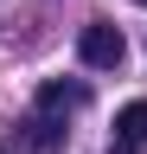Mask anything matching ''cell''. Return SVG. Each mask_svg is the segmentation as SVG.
I'll use <instances>...</instances> for the list:
<instances>
[{"label":"cell","instance_id":"cell-1","mask_svg":"<svg viewBox=\"0 0 147 154\" xmlns=\"http://www.w3.org/2000/svg\"><path fill=\"white\" fill-rule=\"evenodd\" d=\"M77 58H83L90 71H115L122 58H128V38L109 26V19H90V26L77 32Z\"/></svg>","mask_w":147,"mask_h":154},{"label":"cell","instance_id":"cell-2","mask_svg":"<svg viewBox=\"0 0 147 154\" xmlns=\"http://www.w3.org/2000/svg\"><path fill=\"white\" fill-rule=\"evenodd\" d=\"M115 141H122V148H134V154L147 148V96H134V103H122V109H115Z\"/></svg>","mask_w":147,"mask_h":154},{"label":"cell","instance_id":"cell-3","mask_svg":"<svg viewBox=\"0 0 147 154\" xmlns=\"http://www.w3.org/2000/svg\"><path fill=\"white\" fill-rule=\"evenodd\" d=\"M64 103H83V84H45L39 90V109H64Z\"/></svg>","mask_w":147,"mask_h":154},{"label":"cell","instance_id":"cell-4","mask_svg":"<svg viewBox=\"0 0 147 154\" xmlns=\"http://www.w3.org/2000/svg\"><path fill=\"white\" fill-rule=\"evenodd\" d=\"M32 141H39V148H58V122H45V116H39V122H32Z\"/></svg>","mask_w":147,"mask_h":154},{"label":"cell","instance_id":"cell-5","mask_svg":"<svg viewBox=\"0 0 147 154\" xmlns=\"http://www.w3.org/2000/svg\"><path fill=\"white\" fill-rule=\"evenodd\" d=\"M109 154H134V148H109Z\"/></svg>","mask_w":147,"mask_h":154},{"label":"cell","instance_id":"cell-6","mask_svg":"<svg viewBox=\"0 0 147 154\" xmlns=\"http://www.w3.org/2000/svg\"><path fill=\"white\" fill-rule=\"evenodd\" d=\"M141 7H147V0H141Z\"/></svg>","mask_w":147,"mask_h":154}]
</instances>
